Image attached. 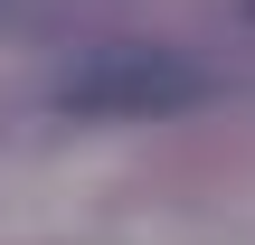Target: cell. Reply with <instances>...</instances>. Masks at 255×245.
I'll return each mask as SVG.
<instances>
[{
  "label": "cell",
  "mask_w": 255,
  "mask_h": 245,
  "mask_svg": "<svg viewBox=\"0 0 255 245\" xmlns=\"http://www.w3.org/2000/svg\"><path fill=\"white\" fill-rule=\"evenodd\" d=\"M57 104L85 113V123H151V113H189L208 104V66H189L180 47H151V38H123V47H95L57 76Z\"/></svg>",
  "instance_id": "1"
}]
</instances>
